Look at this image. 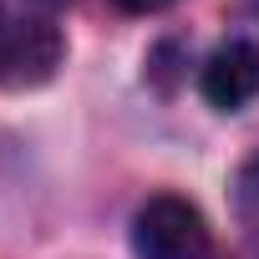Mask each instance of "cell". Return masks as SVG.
<instances>
[{
	"label": "cell",
	"mask_w": 259,
	"mask_h": 259,
	"mask_svg": "<svg viewBox=\"0 0 259 259\" xmlns=\"http://www.w3.org/2000/svg\"><path fill=\"white\" fill-rule=\"evenodd\" d=\"M133 254L138 259H219L203 208L188 203L183 193H153L133 213Z\"/></svg>",
	"instance_id": "cell-1"
},
{
	"label": "cell",
	"mask_w": 259,
	"mask_h": 259,
	"mask_svg": "<svg viewBox=\"0 0 259 259\" xmlns=\"http://www.w3.org/2000/svg\"><path fill=\"white\" fill-rule=\"evenodd\" d=\"M198 92L219 112H244L259 97V41L229 36L224 46H213L198 66Z\"/></svg>",
	"instance_id": "cell-3"
},
{
	"label": "cell",
	"mask_w": 259,
	"mask_h": 259,
	"mask_svg": "<svg viewBox=\"0 0 259 259\" xmlns=\"http://www.w3.org/2000/svg\"><path fill=\"white\" fill-rule=\"evenodd\" d=\"M66 61V36L46 11H0V87H46Z\"/></svg>",
	"instance_id": "cell-2"
},
{
	"label": "cell",
	"mask_w": 259,
	"mask_h": 259,
	"mask_svg": "<svg viewBox=\"0 0 259 259\" xmlns=\"http://www.w3.org/2000/svg\"><path fill=\"white\" fill-rule=\"evenodd\" d=\"M122 11H133V16H148V11H163V6H173V0H117Z\"/></svg>",
	"instance_id": "cell-5"
},
{
	"label": "cell",
	"mask_w": 259,
	"mask_h": 259,
	"mask_svg": "<svg viewBox=\"0 0 259 259\" xmlns=\"http://www.w3.org/2000/svg\"><path fill=\"white\" fill-rule=\"evenodd\" d=\"M234 208H239V219L249 224V229H259V153L239 168V178H234Z\"/></svg>",
	"instance_id": "cell-4"
}]
</instances>
